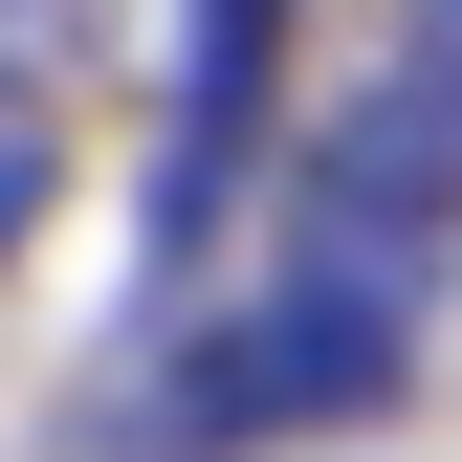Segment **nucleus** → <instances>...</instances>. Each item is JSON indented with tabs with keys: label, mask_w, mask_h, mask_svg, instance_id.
Instances as JSON below:
<instances>
[{
	"label": "nucleus",
	"mask_w": 462,
	"mask_h": 462,
	"mask_svg": "<svg viewBox=\"0 0 462 462\" xmlns=\"http://www.w3.org/2000/svg\"><path fill=\"white\" fill-rule=\"evenodd\" d=\"M264 67H286V0H177V154H154V243H199L220 177L264 133Z\"/></svg>",
	"instance_id": "obj_1"
},
{
	"label": "nucleus",
	"mask_w": 462,
	"mask_h": 462,
	"mask_svg": "<svg viewBox=\"0 0 462 462\" xmlns=\"http://www.w3.org/2000/svg\"><path fill=\"white\" fill-rule=\"evenodd\" d=\"M44 177H67V133H44V88H23V67H0V264H23V243H44Z\"/></svg>",
	"instance_id": "obj_2"
},
{
	"label": "nucleus",
	"mask_w": 462,
	"mask_h": 462,
	"mask_svg": "<svg viewBox=\"0 0 462 462\" xmlns=\"http://www.w3.org/2000/svg\"><path fill=\"white\" fill-rule=\"evenodd\" d=\"M419 88H440V133H462V0H419Z\"/></svg>",
	"instance_id": "obj_3"
}]
</instances>
